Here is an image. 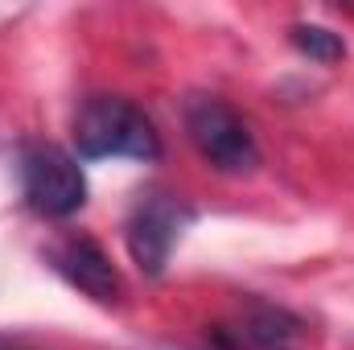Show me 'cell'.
<instances>
[{
    "mask_svg": "<svg viewBox=\"0 0 354 350\" xmlns=\"http://www.w3.org/2000/svg\"><path fill=\"white\" fill-rule=\"evenodd\" d=\"M214 350H288V347H252V342L235 338L231 330H214Z\"/></svg>",
    "mask_w": 354,
    "mask_h": 350,
    "instance_id": "obj_7",
    "label": "cell"
},
{
    "mask_svg": "<svg viewBox=\"0 0 354 350\" xmlns=\"http://www.w3.org/2000/svg\"><path fill=\"white\" fill-rule=\"evenodd\" d=\"M50 264L99 305H115L124 293V280L115 272V264L107 260V252L95 239H66L58 248H50Z\"/></svg>",
    "mask_w": 354,
    "mask_h": 350,
    "instance_id": "obj_5",
    "label": "cell"
},
{
    "mask_svg": "<svg viewBox=\"0 0 354 350\" xmlns=\"http://www.w3.org/2000/svg\"><path fill=\"white\" fill-rule=\"evenodd\" d=\"M0 350H25V347H0Z\"/></svg>",
    "mask_w": 354,
    "mask_h": 350,
    "instance_id": "obj_8",
    "label": "cell"
},
{
    "mask_svg": "<svg viewBox=\"0 0 354 350\" xmlns=\"http://www.w3.org/2000/svg\"><path fill=\"white\" fill-rule=\"evenodd\" d=\"M288 37H292V46L305 54V58H313V62H322V66H334V62H342L346 58V42H342V33H334V29H326V25H292L288 29Z\"/></svg>",
    "mask_w": 354,
    "mask_h": 350,
    "instance_id": "obj_6",
    "label": "cell"
},
{
    "mask_svg": "<svg viewBox=\"0 0 354 350\" xmlns=\"http://www.w3.org/2000/svg\"><path fill=\"white\" fill-rule=\"evenodd\" d=\"M189 223H194V210L181 198L165 194V190L140 194L136 206H132V214H128V223H124V239H128L132 264L145 276H161L169 256H174L177 239H181V231Z\"/></svg>",
    "mask_w": 354,
    "mask_h": 350,
    "instance_id": "obj_3",
    "label": "cell"
},
{
    "mask_svg": "<svg viewBox=\"0 0 354 350\" xmlns=\"http://www.w3.org/2000/svg\"><path fill=\"white\" fill-rule=\"evenodd\" d=\"M75 145L79 157H128V161H157L161 136L153 120L124 95H91L75 116Z\"/></svg>",
    "mask_w": 354,
    "mask_h": 350,
    "instance_id": "obj_1",
    "label": "cell"
},
{
    "mask_svg": "<svg viewBox=\"0 0 354 350\" xmlns=\"http://www.w3.org/2000/svg\"><path fill=\"white\" fill-rule=\"evenodd\" d=\"M21 190L41 219H71L87 206V174L79 157H71L58 145H33L25 153Z\"/></svg>",
    "mask_w": 354,
    "mask_h": 350,
    "instance_id": "obj_4",
    "label": "cell"
},
{
    "mask_svg": "<svg viewBox=\"0 0 354 350\" xmlns=\"http://www.w3.org/2000/svg\"><path fill=\"white\" fill-rule=\"evenodd\" d=\"M185 132L198 149V157L206 165H214L227 177H243L256 174L260 165V145L252 136V128L243 124V116L214 99V95H194L185 99Z\"/></svg>",
    "mask_w": 354,
    "mask_h": 350,
    "instance_id": "obj_2",
    "label": "cell"
}]
</instances>
